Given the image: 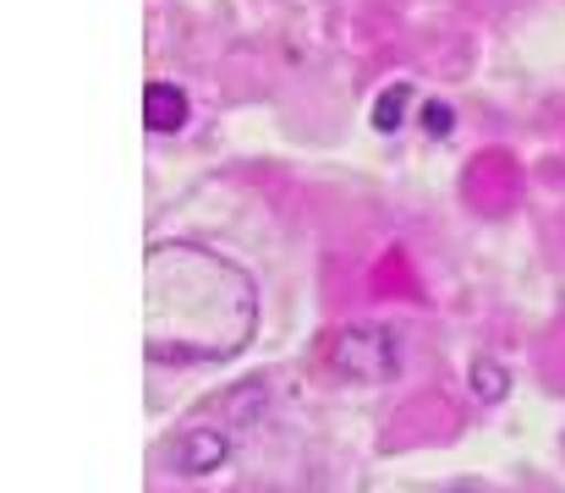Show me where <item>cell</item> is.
I'll return each mask as SVG.
<instances>
[{
	"label": "cell",
	"instance_id": "6da1fadb",
	"mask_svg": "<svg viewBox=\"0 0 565 493\" xmlns=\"http://www.w3.org/2000/svg\"><path fill=\"white\" fill-rule=\"evenodd\" d=\"M258 329L247 269L198 242H154L143 264V351L149 362H231Z\"/></svg>",
	"mask_w": 565,
	"mask_h": 493
},
{
	"label": "cell",
	"instance_id": "7a4b0ae2",
	"mask_svg": "<svg viewBox=\"0 0 565 493\" xmlns=\"http://www.w3.org/2000/svg\"><path fill=\"white\" fill-rule=\"evenodd\" d=\"M330 367L352 384H390L401 373V334L390 324H352L335 334Z\"/></svg>",
	"mask_w": 565,
	"mask_h": 493
},
{
	"label": "cell",
	"instance_id": "3957f363",
	"mask_svg": "<svg viewBox=\"0 0 565 493\" xmlns=\"http://www.w3.org/2000/svg\"><path fill=\"white\" fill-rule=\"evenodd\" d=\"M166 461L182 478H209V472H220L231 461V439L220 428H188V433H177V444H171Z\"/></svg>",
	"mask_w": 565,
	"mask_h": 493
},
{
	"label": "cell",
	"instance_id": "277c9868",
	"mask_svg": "<svg viewBox=\"0 0 565 493\" xmlns=\"http://www.w3.org/2000/svg\"><path fill=\"white\" fill-rule=\"evenodd\" d=\"M192 116L188 94L177 88V83H149L143 88V127L154 132V138H171V132H182Z\"/></svg>",
	"mask_w": 565,
	"mask_h": 493
},
{
	"label": "cell",
	"instance_id": "5b68a950",
	"mask_svg": "<svg viewBox=\"0 0 565 493\" xmlns=\"http://www.w3.org/2000/svg\"><path fill=\"white\" fill-rule=\"evenodd\" d=\"M406 110H412V83H390L374 99V132H401Z\"/></svg>",
	"mask_w": 565,
	"mask_h": 493
},
{
	"label": "cell",
	"instance_id": "8992f818",
	"mask_svg": "<svg viewBox=\"0 0 565 493\" xmlns=\"http://www.w3.org/2000/svg\"><path fill=\"white\" fill-rule=\"evenodd\" d=\"M472 389H478V400H505L511 378H505L500 362H478V367H472Z\"/></svg>",
	"mask_w": 565,
	"mask_h": 493
},
{
	"label": "cell",
	"instance_id": "52a82bcc",
	"mask_svg": "<svg viewBox=\"0 0 565 493\" xmlns=\"http://www.w3.org/2000/svg\"><path fill=\"white\" fill-rule=\"evenodd\" d=\"M423 132H428V138H450V132H456V110L439 105V99L423 105Z\"/></svg>",
	"mask_w": 565,
	"mask_h": 493
},
{
	"label": "cell",
	"instance_id": "ba28073f",
	"mask_svg": "<svg viewBox=\"0 0 565 493\" xmlns=\"http://www.w3.org/2000/svg\"><path fill=\"white\" fill-rule=\"evenodd\" d=\"M456 493H483V489H456Z\"/></svg>",
	"mask_w": 565,
	"mask_h": 493
}]
</instances>
